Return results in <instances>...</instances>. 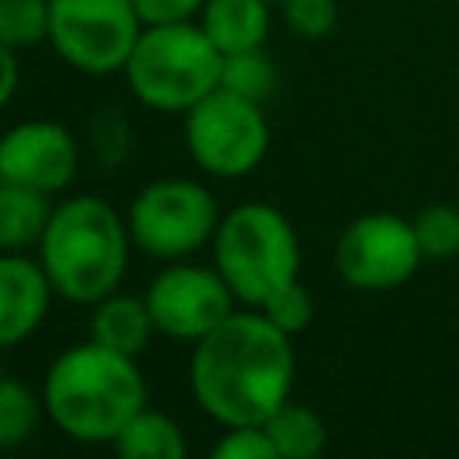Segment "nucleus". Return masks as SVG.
<instances>
[{
    "instance_id": "1",
    "label": "nucleus",
    "mask_w": 459,
    "mask_h": 459,
    "mask_svg": "<svg viewBox=\"0 0 459 459\" xmlns=\"http://www.w3.org/2000/svg\"><path fill=\"white\" fill-rule=\"evenodd\" d=\"M290 333L273 326L258 308L226 316L212 333L194 341L190 394L219 427L265 423L294 387Z\"/></svg>"
},
{
    "instance_id": "2",
    "label": "nucleus",
    "mask_w": 459,
    "mask_h": 459,
    "mask_svg": "<svg viewBox=\"0 0 459 459\" xmlns=\"http://www.w3.org/2000/svg\"><path fill=\"white\" fill-rule=\"evenodd\" d=\"M39 398L65 437L82 445H111L147 405V384L133 355L82 341L50 362Z\"/></svg>"
},
{
    "instance_id": "3",
    "label": "nucleus",
    "mask_w": 459,
    "mask_h": 459,
    "mask_svg": "<svg viewBox=\"0 0 459 459\" xmlns=\"http://www.w3.org/2000/svg\"><path fill=\"white\" fill-rule=\"evenodd\" d=\"M129 247L133 233L126 215H118L108 197L79 194L54 204L36 244V258L65 301L93 305L118 290L129 265Z\"/></svg>"
},
{
    "instance_id": "4",
    "label": "nucleus",
    "mask_w": 459,
    "mask_h": 459,
    "mask_svg": "<svg viewBox=\"0 0 459 459\" xmlns=\"http://www.w3.org/2000/svg\"><path fill=\"white\" fill-rule=\"evenodd\" d=\"M122 75L143 108L183 115L201 97L219 90L222 50L204 36L194 18L154 22L143 25Z\"/></svg>"
},
{
    "instance_id": "5",
    "label": "nucleus",
    "mask_w": 459,
    "mask_h": 459,
    "mask_svg": "<svg viewBox=\"0 0 459 459\" xmlns=\"http://www.w3.org/2000/svg\"><path fill=\"white\" fill-rule=\"evenodd\" d=\"M212 255L230 290L247 308H258L273 290L298 280L301 273L298 233L290 219L269 201L230 208L212 237Z\"/></svg>"
},
{
    "instance_id": "6",
    "label": "nucleus",
    "mask_w": 459,
    "mask_h": 459,
    "mask_svg": "<svg viewBox=\"0 0 459 459\" xmlns=\"http://www.w3.org/2000/svg\"><path fill=\"white\" fill-rule=\"evenodd\" d=\"M183 143L197 169L219 179L255 172L269 151V122L258 100L230 90H212L183 111Z\"/></svg>"
},
{
    "instance_id": "7",
    "label": "nucleus",
    "mask_w": 459,
    "mask_h": 459,
    "mask_svg": "<svg viewBox=\"0 0 459 459\" xmlns=\"http://www.w3.org/2000/svg\"><path fill=\"white\" fill-rule=\"evenodd\" d=\"M219 219L222 215L215 194L197 179H179V176L147 183L129 201L126 212L133 244L161 262L186 258L204 244H212Z\"/></svg>"
},
{
    "instance_id": "8",
    "label": "nucleus",
    "mask_w": 459,
    "mask_h": 459,
    "mask_svg": "<svg viewBox=\"0 0 459 459\" xmlns=\"http://www.w3.org/2000/svg\"><path fill=\"white\" fill-rule=\"evenodd\" d=\"M143 18L133 0H50V47L86 75L122 72Z\"/></svg>"
},
{
    "instance_id": "9",
    "label": "nucleus",
    "mask_w": 459,
    "mask_h": 459,
    "mask_svg": "<svg viewBox=\"0 0 459 459\" xmlns=\"http://www.w3.org/2000/svg\"><path fill=\"white\" fill-rule=\"evenodd\" d=\"M423 247L416 240L412 219L394 212H366L351 219L333 247L337 276L355 290H394L416 276Z\"/></svg>"
},
{
    "instance_id": "10",
    "label": "nucleus",
    "mask_w": 459,
    "mask_h": 459,
    "mask_svg": "<svg viewBox=\"0 0 459 459\" xmlns=\"http://www.w3.org/2000/svg\"><path fill=\"white\" fill-rule=\"evenodd\" d=\"M143 301L151 308L158 333L176 341H201L226 316L237 312V294L230 290L226 276L215 265H197L183 258L169 262L151 280Z\"/></svg>"
},
{
    "instance_id": "11",
    "label": "nucleus",
    "mask_w": 459,
    "mask_h": 459,
    "mask_svg": "<svg viewBox=\"0 0 459 459\" xmlns=\"http://www.w3.org/2000/svg\"><path fill=\"white\" fill-rule=\"evenodd\" d=\"M79 172V140L50 118H29L0 136V179L39 194L65 190Z\"/></svg>"
},
{
    "instance_id": "12",
    "label": "nucleus",
    "mask_w": 459,
    "mask_h": 459,
    "mask_svg": "<svg viewBox=\"0 0 459 459\" xmlns=\"http://www.w3.org/2000/svg\"><path fill=\"white\" fill-rule=\"evenodd\" d=\"M54 283L39 258L22 251H0V348H14L47 319Z\"/></svg>"
},
{
    "instance_id": "13",
    "label": "nucleus",
    "mask_w": 459,
    "mask_h": 459,
    "mask_svg": "<svg viewBox=\"0 0 459 459\" xmlns=\"http://www.w3.org/2000/svg\"><path fill=\"white\" fill-rule=\"evenodd\" d=\"M158 333L154 319H151V308L143 298L136 294H122V290H111L104 294L100 301H93V316H90V341L111 348V351H122V355H143L151 337Z\"/></svg>"
},
{
    "instance_id": "14",
    "label": "nucleus",
    "mask_w": 459,
    "mask_h": 459,
    "mask_svg": "<svg viewBox=\"0 0 459 459\" xmlns=\"http://www.w3.org/2000/svg\"><path fill=\"white\" fill-rule=\"evenodd\" d=\"M269 7H273L269 0H204L197 25L222 54H237V50L265 47Z\"/></svg>"
},
{
    "instance_id": "15",
    "label": "nucleus",
    "mask_w": 459,
    "mask_h": 459,
    "mask_svg": "<svg viewBox=\"0 0 459 459\" xmlns=\"http://www.w3.org/2000/svg\"><path fill=\"white\" fill-rule=\"evenodd\" d=\"M111 448L122 459H183L190 452L183 427L169 412L151 409V405H143L122 427V434L111 441Z\"/></svg>"
},
{
    "instance_id": "16",
    "label": "nucleus",
    "mask_w": 459,
    "mask_h": 459,
    "mask_svg": "<svg viewBox=\"0 0 459 459\" xmlns=\"http://www.w3.org/2000/svg\"><path fill=\"white\" fill-rule=\"evenodd\" d=\"M50 194L0 179V251L36 247L50 222Z\"/></svg>"
},
{
    "instance_id": "17",
    "label": "nucleus",
    "mask_w": 459,
    "mask_h": 459,
    "mask_svg": "<svg viewBox=\"0 0 459 459\" xmlns=\"http://www.w3.org/2000/svg\"><path fill=\"white\" fill-rule=\"evenodd\" d=\"M276 445L280 459H316L326 448V423L316 409L301 402H283L265 423H262Z\"/></svg>"
},
{
    "instance_id": "18",
    "label": "nucleus",
    "mask_w": 459,
    "mask_h": 459,
    "mask_svg": "<svg viewBox=\"0 0 459 459\" xmlns=\"http://www.w3.org/2000/svg\"><path fill=\"white\" fill-rule=\"evenodd\" d=\"M219 86L230 93H240L247 100H265L276 90V65L265 54V47H251V50H237V54H222V75Z\"/></svg>"
},
{
    "instance_id": "19",
    "label": "nucleus",
    "mask_w": 459,
    "mask_h": 459,
    "mask_svg": "<svg viewBox=\"0 0 459 459\" xmlns=\"http://www.w3.org/2000/svg\"><path fill=\"white\" fill-rule=\"evenodd\" d=\"M43 398H36L22 380L4 377L0 380V448H18L29 441L43 416Z\"/></svg>"
},
{
    "instance_id": "20",
    "label": "nucleus",
    "mask_w": 459,
    "mask_h": 459,
    "mask_svg": "<svg viewBox=\"0 0 459 459\" xmlns=\"http://www.w3.org/2000/svg\"><path fill=\"white\" fill-rule=\"evenodd\" d=\"M50 36V0H0V39L14 50Z\"/></svg>"
},
{
    "instance_id": "21",
    "label": "nucleus",
    "mask_w": 459,
    "mask_h": 459,
    "mask_svg": "<svg viewBox=\"0 0 459 459\" xmlns=\"http://www.w3.org/2000/svg\"><path fill=\"white\" fill-rule=\"evenodd\" d=\"M416 240L423 247V258L448 262L459 255V208L455 204H427L416 219Z\"/></svg>"
},
{
    "instance_id": "22",
    "label": "nucleus",
    "mask_w": 459,
    "mask_h": 459,
    "mask_svg": "<svg viewBox=\"0 0 459 459\" xmlns=\"http://www.w3.org/2000/svg\"><path fill=\"white\" fill-rule=\"evenodd\" d=\"M258 312L273 323V326H280L283 333H301V330H308V323H312V316H316V301H312V294H308V287L301 283V280H290V283H283L280 290H273L262 305H258Z\"/></svg>"
},
{
    "instance_id": "23",
    "label": "nucleus",
    "mask_w": 459,
    "mask_h": 459,
    "mask_svg": "<svg viewBox=\"0 0 459 459\" xmlns=\"http://www.w3.org/2000/svg\"><path fill=\"white\" fill-rule=\"evenodd\" d=\"M283 18L294 36L323 39L337 29V0H283Z\"/></svg>"
},
{
    "instance_id": "24",
    "label": "nucleus",
    "mask_w": 459,
    "mask_h": 459,
    "mask_svg": "<svg viewBox=\"0 0 459 459\" xmlns=\"http://www.w3.org/2000/svg\"><path fill=\"white\" fill-rule=\"evenodd\" d=\"M215 459H280L276 445L269 437V430L262 423H247V427H226L222 437L212 448Z\"/></svg>"
},
{
    "instance_id": "25",
    "label": "nucleus",
    "mask_w": 459,
    "mask_h": 459,
    "mask_svg": "<svg viewBox=\"0 0 459 459\" xmlns=\"http://www.w3.org/2000/svg\"><path fill=\"white\" fill-rule=\"evenodd\" d=\"M143 25H154V22H186V18H197L204 0H133Z\"/></svg>"
},
{
    "instance_id": "26",
    "label": "nucleus",
    "mask_w": 459,
    "mask_h": 459,
    "mask_svg": "<svg viewBox=\"0 0 459 459\" xmlns=\"http://www.w3.org/2000/svg\"><path fill=\"white\" fill-rule=\"evenodd\" d=\"M18 75H22V68H18V50L0 39V108L11 104V97H14V90H18Z\"/></svg>"
},
{
    "instance_id": "27",
    "label": "nucleus",
    "mask_w": 459,
    "mask_h": 459,
    "mask_svg": "<svg viewBox=\"0 0 459 459\" xmlns=\"http://www.w3.org/2000/svg\"><path fill=\"white\" fill-rule=\"evenodd\" d=\"M269 4H283V0H269Z\"/></svg>"
},
{
    "instance_id": "28",
    "label": "nucleus",
    "mask_w": 459,
    "mask_h": 459,
    "mask_svg": "<svg viewBox=\"0 0 459 459\" xmlns=\"http://www.w3.org/2000/svg\"><path fill=\"white\" fill-rule=\"evenodd\" d=\"M0 380H4V373H0Z\"/></svg>"
}]
</instances>
